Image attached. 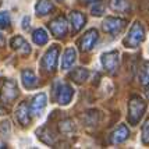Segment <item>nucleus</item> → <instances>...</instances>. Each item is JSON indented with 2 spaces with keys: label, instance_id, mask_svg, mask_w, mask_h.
I'll return each mask as SVG.
<instances>
[{
  "label": "nucleus",
  "instance_id": "nucleus-6",
  "mask_svg": "<svg viewBox=\"0 0 149 149\" xmlns=\"http://www.w3.org/2000/svg\"><path fill=\"white\" fill-rule=\"evenodd\" d=\"M125 24H127V21L123 18H118V17H106L103 24H102V28H103L104 32L116 36L117 33H120L125 28Z\"/></svg>",
  "mask_w": 149,
  "mask_h": 149
},
{
  "label": "nucleus",
  "instance_id": "nucleus-2",
  "mask_svg": "<svg viewBox=\"0 0 149 149\" xmlns=\"http://www.w3.org/2000/svg\"><path fill=\"white\" fill-rule=\"evenodd\" d=\"M143 39H145V29L141 22H134L131 26L128 35L124 38V46L125 47H138L139 43H142Z\"/></svg>",
  "mask_w": 149,
  "mask_h": 149
},
{
  "label": "nucleus",
  "instance_id": "nucleus-13",
  "mask_svg": "<svg viewBox=\"0 0 149 149\" xmlns=\"http://www.w3.org/2000/svg\"><path fill=\"white\" fill-rule=\"evenodd\" d=\"M128 136H130V131L127 128V125L121 124V125H118L116 130L113 131V134H111V136H110V142L111 143H121V142H124Z\"/></svg>",
  "mask_w": 149,
  "mask_h": 149
},
{
  "label": "nucleus",
  "instance_id": "nucleus-3",
  "mask_svg": "<svg viewBox=\"0 0 149 149\" xmlns=\"http://www.w3.org/2000/svg\"><path fill=\"white\" fill-rule=\"evenodd\" d=\"M72 96H74V89L70 84H67L64 81H57L54 84V97L57 103L65 106L71 102Z\"/></svg>",
  "mask_w": 149,
  "mask_h": 149
},
{
  "label": "nucleus",
  "instance_id": "nucleus-1",
  "mask_svg": "<svg viewBox=\"0 0 149 149\" xmlns=\"http://www.w3.org/2000/svg\"><path fill=\"white\" fill-rule=\"evenodd\" d=\"M145 109H146V103L141 97H131V100L128 102V121L130 124L136 125L139 123V120L142 118L143 113H145Z\"/></svg>",
  "mask_w": 149,
  "mask_h": 149
},
{
  "label": "nucleus",
  "instance_id": "nucleus-10",
  "mask_svg": "<svg viewBox=\"0 0 149 149\" xmlns=\"http://www.w3.org/2000/svg\"><path fill=\"white\" fill-rule=\"evenodd\" d=\"M46 104H47V96L46 93H38L32 99V102L29 104V113H32L33 116H40L45 110Z\"/></svg>",
  "mask_w": 149,
  "mask_h": 149
},
{
  "label": "nucleus",
  "instance_id": "nucleus-22",
  "mask_svg": "<svg viewBox=\"0 0 149 149\" xmlns=\"http://www.w3.org/2000/svg\"><path fill=\"white\" fill-rule=\"evenodd\" d=\"M110 6L114 11H120V13H125L130 10V3L127 0H111Z\"/></svg>",
  "mask_w": 149,
  "mask_h": 149
},
{
  "label": "nucleus",
  "instance_id": "nucleus-28",
  "mask_svg": "<svg viewBox=\"0 0 149 149\" xmlns=\"http://www.w3.org/2000/svg\"><path fill=\"white\" fill-rule=\"evenodd\" d=\"M29 21H31V19H29L28 15H25V17L22 18V28H24V29H28V28H29Z\"/></svg>",
  "mask_w": 149,
  "mask_h": 149
},
{
  "label": "nucleus",
  "instance_id": "nucleus-17",
  "mask_svg": "<svg viewBox=\"0 0 149 149\" xmlns=\"http://www.w3.org/2000/svg\"><path fill=\"white\" fill-rule=\"evenodd\" d=\"M53 10V3L50 0H38L36 6H35V13L36 15H46Z\"/></svg>",
  "mask_w": 149,
  "mask_h": 149
},
{
  "label": "nucleus",
  "instance_id": "nucleus-8",
  "mask_svg": "<svg viewBox=\"0 0 149 149\" xmlns=\"http://www.w3.org/2000/svg\"><path fill=\"white\" fill-rule=\"evenodd\" d=\"M49 28L52 33L56 36V38H63L65 33H67V29H68V22L65 17L60 15L57 18H54L52 22H49Z\"/></svg>",
  "mask_w": 149,
  "mask_h": 149
},
{
  "label": "nucleus",
  "instance_id": "nucleus-9",
  "mask_svg": "<svg viewBox=\"0 0 149 149\" xmlns=\"http://www.w3.org/2000/svg\"><path fill=\"white\" fill-rule=\"evenodd\" d=\"M97 38H99V35H97L96 29L86 31V32L84 33V36L79 39V47H81V50H82V52H89V50H92L95 43H96Z\"/></svg>",
  "mask_w": 149,
  "mask_h": 149
},
{
  "label": "nucleus",
  "instance_id": "nucleus-30",
  "mask_svg": "<svg viewBox=\"0 0 149 149\" xmlns=\"http://www.w3.org/2000/svg\"><path fill=\"white\" fill-rule=\"evenodd\" d=\"M3 42V36H1V33H0V43Z\"/></svg>",
  "mask_w": 149,
  "mask_h": 149
},
{
  "label": "nucleus",
  "instance_id": "nucleus-11",
  "mask_svg": "<svg viewBox=\"0 0 149 149\" xmlns=\"http://www.w3.org/2000/svg\"><path fill=\"white\" fill-rule=\"evenodd\" d=\"M15 118L18 120V123L21 125H29L31 123V117H29V109H28V103L26 102H21L15 110Z\"/></svg>",
  "mask_w": 149,
  "mask_h": 149
},
{
  "label": "nucleus",
  "instance_id": "nucleus-25",
  "mask_svg": "<svg viewBox=\"0 0 149 149\" xmlns=\"http://www.w3.org/2000/svg\"><path fill=\"white\" fill-rule=\"evenodd\" d=\"M141 138H142V142L145 145H149V118L142 124V128H141Z\"/></svg>",
  "mask_w": 149,
  "mask_h": 149
},
{
  "label": "nucleus",
  "instance_id": "nucleus-12",
  "mask_svg": "<svg viewBox=\"0 0 149 149\" xmlns=\"http://www.w3.org/2000/svg\"><path fill=\"white\" fill-rule=\"evenodd\" d=\"M10 46L13 47L14 50H17L19 54H28L31 52V47L28 45V42L22 36H14L10 40Z\"/></svg>",
  "mask_w": 149,
  "mask_h": 149
},
{
  "label": "nucleus",
  "instance_id": "nucleus-19",
  "mask_svg": "<svg viewBox=\"0 0 149 149\" xmlns=\"http://www.w3.org/2000/svg\"><path fill=\"white\" fill-rule=\"evenodd\" d=\"M32 40L39 46L46 45L47 40H49V35H47V32H46L43 28H38V29H35L32 33Z\"/></svg>",
  "mask_w": 149,
  "mask_h": 149
},
{
  "label": "nucleus",
  "instance_id": "nucleus-15",
  "mask_svg": "<svg viewBox=\"0 0 149 149\" xmlns=\"http://www.w3.org/2000/svg\"><path fill=\"white\" fill-rule=\"evenodd\" d=\"M21 79H22V85L26 89H33L38 86V78L33 74L32 70H24L21 72Z\"/></svg>",
  "mask_w": 149,
  "mask_h": 149
},
{
  "label": "nucleus",
  "instance_id": "nucleus-29",
  "mask_svg": "<svg viewBox=\"0 0 149 149\" xmlns=\"http://www.w3.org/2000/svg\"><path fill=\"white\" fill-rule=\"evenodd\" d=\"M84 1H86V3H95V1H97V0H84Z\"/></svg>",
  "mask_w": 149,
  "mask_h": 149
},
{
  "label": "nucleus",
  "instance_id": "nucleus-26",
  "mask_svg": "<svg viewBox=\"0 0 149 149\" xmlns=\"http://www.w3.org/2000/svg\"><path fill=\"white\" fill-rule=\"evenodd\" d=\"M10 132H11L10 123L8 121H1L0 123V135L3 138H7V136H10Z\"/></svg>",
  "mask_w": 149,
  "mask_h": 149
},
{
  "label": "nucleus",
  "instance_id": "nucleus-4",
  "mask_svg": "<svg viewBox=\"0 0 149 149\" xmlns=\"http://www.w3.org/2000/svg\"><path fill=\"white\" fill-rule=\"evenodd\" d=\"M18 96V88L13 79H6L3 82L1 91H0V102L3 104H11Z\"/></svg>",
  "mask_w": 149,
  "mask_h": 149
},
{
  "label": "nucleus",
  "instance_id": "nucleus-7",
  "mask_svg": "<svg viewBox=\"0 0 149 149\" xmlns=\"http://www.w3.org/2000/svg\"><path fill=\"white\" fill-rule=\"evenodd\" d=\"M100 61H102V65L106 71L110 72V74H114L116 70L118 68V52L111 50V52L103 53L102 57H100Z\"/></svg>",
  "mask_w": 149,
  "mask_h": 149
},
{
  "label": "nucleus",
  "instance_id": "nucleus-20",
  "mask_svg": "<svg viewBox=\"0 0 149 149\" xmlns=\"http://www.w3.org/2000/svg\"><path fill=\"white\" fill-rule=\"evenodd\" d=\"M138 78L143 86H149V61H143L142 65L139 67Z\"/></svg>",
  "mask_w": 149,
  "mask_h": 149
},
{
  "label": "nucleus",
  "instance_id": "nucleus-24",
  "mask_svg": "<svg viewBox=\"0 0 149 149\" xmlns=\"http://www.w3.org/2000/svg\"><path fill=\"white\" fill-rule=\"evenodd\" d=\"M10 14L8 11H0V29H6L10 26Z\"/></svg>",
  "mask_w": 149,
  "mask_h": 149
},
{
  "label": "nucleus",
  "instance_id": "nucleus-16",
  "mask_svg": "<svg viewBox=\"0 0 149 149\" xmlns=\"http://www.w3.org/2000/svg\"><path fill=\"white\" fill-rule=\"evenodd\" d=\"M70 19H71V25H72V32L77 33L79 32L85 25V15L82 13H79V11H72L70 14Z\"/></svg>",
  "mask_w": 149,
  "mask_h": 149
},
{
  "label": "nucleus",
  "instance_id": "nucleus-23",
  "mask_svg": "<svg viewBox=\"0 0 149 149\" xmlns=\"http://www.w3.org/2000/svg\"><path fill=\"white\" fill-rule=\"evenodd\" d=\"M58 128H60V132H63L65 135H70L74 132V123L70 118H65V120L58 123Z\"/></svg>",
  "mask_w": 149,
  "mask_h": 149
},
{
  "label": "nucleus",
  "instance_id": "nucleus-21",
  "mask_svg": "<svg viewBox=\"0 0 149 149\" xmlns=\"http://www.w3.org/2000/svg\"><path fill=\"white\" fill-rule=\"evenodd\" d=\"M36 134H38L39 139H40V141H43L45 143H47V145H53V143H54V136H53V134L47 130L46 127H43V128L38 130V132H36Z\"/></svg>",
  "mask_w": 149,
  "mask_h": 149
},
{
  "label": "nucleus",
  "instance_id": "nucleus-14",
  "mask_svg": "<svg viewBox=\"0 0 149 149\" xmlns=\"http://www.w3.org/2000/svg\"><path fill=\"white\" fill-rule=\"evenodd\" d=\"M77 61V50L74 47H68L64 52L63 60H61V68L63 70H70Z\"/></svg>",
  "mask_w": 149,
  "mask_h": 149
},
{
  "label": "nucleus",
  "instance_id": "nucleus-18",
  "mask_svg": "<svg viewBox=\"0 0 149 149\" xmlns=\"http://www.w3.org/2000/svg\"><path fill=\"white\" fill-rule=\"evenodd\" d=\"M89 75V72L86 68H82V67H77L74 71L70 74V78H71L74 82H77V84H82L85 79L88 78Z\"/></svg>",
  "mask_w": 149,
  "mask_h": 149
},
{
  "label": "nucleus",
  "instance_id": "nucleus-27",
  "mask_svg": "<svg viewBox=\"0 0 149 149\" xmlns=\"http://www.w3.org/2000/svg\"><path fill=\"white\" fill-rule=\"evenodd\" d=\"M91 13L92 15H96V17H100L102 14L104 13V6L97 0V1H95V6L91 8Z\"/></svg>",
  "mask_w": 149,
  "mask_h": 149
},
{
  "label": "nucleus",
  "instance_id": "nucleus-5",
  "mask_svg": "<svg viewBox=\"0 0 149 149\" xmlns=\"http://www.w3.org/2000/svg\"><path fill=\"white\" fill-rule=\"evenodd\" d=\"M58 46L53 45L47 52L43 54L42 57V61H40V65L42 68L45 70L46 72H53L57 67V61H58Z\"/></svg>",
  "mask_w": 149,
  "mask_h": 149
}]
</instances>
